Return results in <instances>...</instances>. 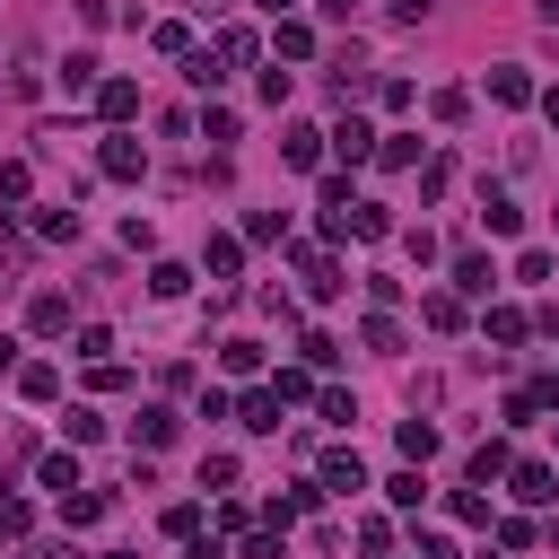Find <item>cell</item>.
I'll use <instances>...</instances> for the list:
<instances>
[{"label":"cell","instance_id":"cell-1","mask_svg":"<svg viewBox=\"0 0 559 559\" xmlns=\"http://www.w3.org/2000/svg\"><path fill=\"white\" fill-rule=\"evenodd\" d=\"M96 175H114V183H140V175H148V148H140V140H122V131H114V140H105V148H96Z\"/></svg>","mask_w":559,"mask_h":559},{"label":"cell","instance_id":"cell-2","mask_svg":"<svg viewBox=\"0 0 559 559\" xmlns=\"http://www.w3.org/2000/svg\"><path fill=\"white\" fill-rule=\"evenodd\" d=\"M314 489H323V498H358V489H367V463H358L349 445H332V454H323V480H314Z\"/></svg>","mask_w":559,"mask_h":559},{"label":"cell","instance_id":"cell-3","mask_svg":"<svg viewBox=\"0 0 559 559\" xmlns=\"http://www.w3.org/2000/svg\"><path fill=\"white\" fill-rule=\"evenodd\" d=\"M480 227H489V236H515V227H524V210H515L507 183H480Z\"/></svg>","mask_w":559,"mask_h":559},{"label":"cell","instance_id":"cell-4","mask_svg":"<svg viewBox=\"0 0 559 559\" xmlns=\"http://www.w3.org/2000/svg\"><path fill=\"white\" fill-rule=\"evenodd\" d=\"M175 437H183V419H175L166 402H148V411L131 419V445H148V454H157V445H175Z\"/></svg>","mask_w":559,"mask_h":559},{"label":"cell","instance_id":"cell-5","mask_svg":"<svg viewBox=\"0 0 559 559\" xmlns=\"http://www.w3.org/2000/svg\"><path fill=\"white\" fill-rule=\"evenodd\" d=\"M236 419H245L253 437H280V393H271V384H253V393L236 402Z\"/></svg>","mask_w":559,"mask_h":559},{"label":"cell","instance_id":"cell-6","mask_svg":"<svg viewBox=\"0 0 559 559\" xmlns=\"http://www.w3.org/2000/svg\"><path fill=\"white\" fill-rule=\"evenodd\" d=\"M489 96H498V105H507V114H524V105H533V96H542V87H533V79H524V70H515V61H507V70H489Z\"/></svg>","mask_w":559,"mask_h":559},{"label":"cell","instance_id":"cell-7","mask_svg":"<svg viewBox=\"0 0 559 559\" xmlns=\"http://www.w3.org/2000/svg\"><path fill=\"white\" fill-rule=\"evenodd\" d=\"M96 114H105V122H131V114H140V87H131V79H96Z\"/></svg>","mask_w":559,"mask_h":559},{"label":"cell","instance_id":"cell-8","mask_svg":"<svg viewBox=\"0 0 559 559\" xmlns=\"http://www.w3.org/2000/svg\"><path fill=\"white\" fill-rule=\"evenodd\" d=\"M52 507H61V524H96V515H105V507H114V498H105V489H87V480H79V489H61V498H52Z\"/></svg>","mask_w":559,"mask_h":559},{"label":"cell","instance_id":"cell-9","mask_svg":"<svg viewBox=\"0 0 559 559\" xmlns=\"http://www.w3.org/2000/svg\"><path fill=\"white\" fill-rule=\"evenodd\" d=\"M253 52H262V44H253V26H227V35L210 44V61H218V70H245Z\"/></svg>","mask_w":559,"mask_h":559},{"label":"cell","instance_id":"cell-10","mask_svg":"<svg viewBox=\"0 0 559 559\" xmlns=\"http://www.w3.org/2000/svg\"><path fill=\"white\" fill-rule=\"evenodd\" d=\"M280 157H288V166H314V157H323V131H314V122H288V131H280Z\"/></svg>","mask_w":559,"mask_h":559},{"label":"cell","instance_id":"cell-11","mask_svg":"<svg viewBox=\"0 0 559 559\" xmlns=\"http://www.w3.org/2000/svg\"><path fill=\"white\" fill-rule=\"evenodd\" d=\"M201 262H210V280H236V271H245V236H210Z\"/></svg>","mask_w":559,"mask_h":559},{"label":"cell","instance_id":"cell-12","mask_svg":"<svg viewBox=\"0 0 559 559\" xmlns=\"http://www.w3.org/2000/svg\"><path fill=\"white\" fill-rule=\"evenodd\" d=\"M26 323H35L44 341H52V332H70V297H61V288H44V297L26 306Z\"/></svg>","mask_w":559,"mask_h":559},{"label":"cell","instance_id":"cell-13","mask_svg":"<svg viewBox=\"0 0 559 559\" xmlns=\"http://www.w3.org/2000/svg\"><path fill=\"white\" fill-rule=\"evenodd\" d=\"M17 393H26V402H52V393H61V367H52V358H26V367H17Z\"/></svg>","mask_w":559,"mask_h":559},{"label":"cell","instance_id":"cell-14","mask_svg":"<svg viewBox=\"0 0 559 559\" xmlns=\"http://www.w3.org/2000/svg\"><path fill=\"white\" fill-rule=\"evenodd\" d=\"M515 498H524V507L559 498V472H550V463H515Z\"/></svg>","mask_w":559,"mask_h":559},{"label":"cell","instance_id":"cell-15","mask_svg":"<svg viewBox=\"0 0 559 559\" xmlns=\"http://www.w3.org/2000/svg\"><path fill=\"white\" fill-rule=\"evenodd\" d=\"M323 140H332V148H341V157H349V166H358V157H376V131H367V122H358V114H349V122H341V131H323Z\"/></svg>","mask_w":559,"mask_h":559},{"label":"cell","instance_id":"cell-16","mask_svg":"<svg viewBox=\"0 0 559 559\" xmlns=\"http://www.w3.org/2000/svg\"><path fill=\"white\" fill-rule=\"evenodd\" d=\"M489 280H498L489 253H454V288H463V297H489Z\"/></svg>","mask_w":559,"mask_h":559},{"label":"cell","instance_id":"cell-17","mask_svg":"<svg viewBox=\"0 0 559 559\" xmlns=\"http://www.w3.org/2000/svg\"><path fill=\"white\" fill-rule=\"evenodd\" d=\"M35 236H44V245H79V210H70V201H61V210H44V218H35Z\"/></svg>","mask_w":559,"mask_h":559},{"label":"cell","instance_id":"cell-18","mask_svg":"<svg viewBox=\"0 0 559 559\" xmlns=\"http://www.w3.org/2000/svg\"><path fill=\"white\" fill-rule=\"evenodd\" d=\"M306 288H314V297H341L349 280H341V262H332V253H306Z\"/></svg>","mask_w":559,"mask_h":559},{"label":"cell","instance_id":"cell-19","mask_svg":"<svg viewBox=\"0 0 559 559\" xmlns=\"http://www.w3.org/2000/svg\"><path fill=\"white\" fill-rule=\"evenodd\" d=\"M218 367L227 376H262V341H218Z\"/></svg>","mask_w":559,"mask_h":559},{"label":"cell","instance_id":"cell-20","mask_svg":"<svg viewBox=\"0 0 559 559\" xmlns=\"http://www.w3.org/2000/svg\"><path fill=\"white\" fill-rule=\"evenodd\" d=\"M393 445H402L411 463H428V454H437V428H428V419H402V428H393Z\"/></svg>","mask_w":559,"mask_h":559},{"label":"cell","instance_id":"cell-21","mask_svg":"<svg viewBox=\"0 0 559 559\" xmlns=\"http://www.w3.org/2000/svg\"><path fill=\"white\" fill-rule=\"evenodd\" d=\"M35 480H44L52 498H61V489H79V454H44V463H35Z\"/></svg>","mask_w":559,"mask_h":559},{"label":"cell","instance_id":"cell-22","mask_svg":"<svg viewBox=\"0 0 559 559\" xmlns=\"http://www.w3.org/2000/svg\"><path fill=\"white\" fill-rule=\"evenodd\" d=\"M183 79H192V87H201V96H218V87H227V70H218V61H210V52H183Z\"/></svg>","mask_w":559,"mask_h":559},{"label":"cell","instance_id":"cell-23","mask_svg":"<svg viewBox=\"0 0 559 559\" xmlns=\"http://www.w3.org/2000/svg\"><path fill=\"white\" fill-rule=\"evenodd\" d=\"M183 288H192L183 262H148V297H183Z\"/></svg>","mask_w":559,"mask_h":559},{"label":"cell","instance_id":"cell-24","mask_svg":"<svg viewBox=\"0 0 559 559\" xmlns=\"http://www.w3.org/2000/svg\"><path fill=\"white\" fill-rule=\"evenodd\" d=\"M419 314H428V332H463V297H419Z\"/></svg>","mask_w":559,"mask_h":559},{"label":"cell","instance_id":"cell-25","mask_svg":"<svg viewBox=\"0 0 559 559\" xmlns=\"http://www.w3.org/2000/svg\"><path fill=\"white\" fill-rule=\"evenodd\" d=\"M280 52L306 61V52H314V26H306V17H280Z\"/></svg>","mask_w":559,"mask_h":559},{"label":"cell","instance_id":"cell-26","mask_svg":"<svg viewBox=\"0 0 559 559\" xmlns=\"http://www.w3.org/2000/svg\"><path fill=\"white\" fill-rule=\"evenodd\" d=\"M61 87L87 96V87H96V52H70V61H61Z\"/></svg>","mask_w":559,"mask_h":559},{"label":"cell","instance_id":"cell-27","mask_svg":"<svg viewBox=\"0 0 559 559\" xmlns=\"http://www.w3.org/2000/svg\"><path fill=\"white\" fill-rule=\"evenodd\" d=\"M489 341L515 349V341H524V314H515V306H489Z\"/></svg>","mask_w":559,"mask_h":559},{"label":"cell","instance_id":"cell-28","mask_svg":"<svg viewBox=\"0 0 559 559\" xmlns=\"http://www.w3.org/2000/svg\"><path fill=\"white\" fill-rule=\"evenodd\" d=\"M445 515H454V524H489V498H480V489H454Z\"/></svg>","mask_w":559,"mask_h":559},{"label":"cell","instance_id":"cell-29","mask_svg":"<svg viewBox=\"0 0 559 559\" xmlns=\"http://www.w3.org/2000/svg\"><path fill=\"white\" fill-rule=\"evenodd\" d=\"M26 192H35V166L9 157V166H0V201H26Z\"/></svg>","mask_w":559,"mask_h":559},{"label":"cell","instance_id":"cell-30","mask_svg":"<svg viewBox=\"0 0 559 559\" xmlns=\"http://www.w3.org/2000/svg\"><path fill=\"white\" fill-rule=\"evenodd\" d=\"M428 114H437V122H463V114H472V96H463V87H437V96H428Z\"/></svg>","mask_w":559,"mask_h":559},{"label":"cell","instance_id":"cell-31","mask_svg":"<svg viewBox=\"0 0 559 559\" xmlns=\"http://www.w3.org/2000/svg\"><path fill=\"white\" fill-rule=\"evenodd\" d=\"M201 140H210V148H227V140H236V114H227V105H210V114H201Z\"/></svg>","mask_w":559,"mask_h":559},{"label":"cell","instance_id":"cell-32","mask_svg":"<svg viewBox=\"0 0 559 559\" xmlns=\"http://www.w3.org/2000/svg\"><path fill=\"white\" fill-rule=\"evenodd\" d=\"M419 148H428V140H411V131H393V140H384L376 157H384V166H419Z\"/></svg>","mask_w":559,"mask_h":559},{"label":"cell","instance_id":"cell-33","mask_svg":"<svg viewBox=\"0 0 559 559\" xmlns=\"http://www.w3.org/2000/svg\"><path fill=\"white\" fill-rule=\"evenodd\" d=\"M358 341H367V349H402V323H393V314H367V332H358Z\"/></svg>","mask_w":559,"mask_h":559},{"label":"cell","instance_id":"cell-34","mask_svg":"<svg viewBox=\"0 0 559 559\" xmlns=\"http://www.w3.org/2000/svg\"><path fill=\"white\" fill-rule=\"evenodd\" d=\"M271 393H280V402H306V393H314V376H306V367H280V376H271Z\"/></svg>","mask_w":559,"mask_h":559},{"label":"cell","instance_id":"cell-35","mask_svg":"<svg viewBox=\"0 0 559 559\" xmlns=\"http://www.w3.org/2000/svg\"><path fill=\"white\" fill-rule=\"evenodd\" d=\"M498 472H507V445H498V437H489V445H472V480H498Z\"/></svg>","mask_w":559,"mask_h":559},{"label":"cell","instance_id":"cell-36","mask_svg":"<svg viewBox=\"0 0 559 559\" xmlns=\"http://www.w3.org/2000/svg\"><path fill=\"white\" fill-rule=\"evenodd\" d=\"M201 489H236V454H201Z\"/></svg>","mask_w":559,"mask_h":559},{"label":"cell","instance_id":"cell-37","mask_svg":"<svg viewBox=\"0 0 559 559\" xmlns=\"http://www.w3.org/2000/svg\"><path fill=\"white\" fill-rule=\"evenodd\" d=\"M445 183H454V166H445V157H428V166H419V201H437Z\"/></svg>","mask_w":559,"mask_h":559},{"label":"cell","instance_id":"cell-38","mask_svg":"<svg viewBox=\"0 0 559 559\" xmlns=\"http://www.w3.org/2000/svg\"><path fill=\"white\" fill-rule=\"evenodd\" d=\"M245 245H280V210H253L245 218Z\"/></svg>","mask_w":559,"mask_h":559},{"label":"cell","instance_id":"cell-39","mask_svg":"<svg viewBox=\"0 0 559 559\" xmlns=\"http://www.w3.org/2000/svg\"><path fill=\"white\" fill-rule=\"evenodd\" d=\"M105 349H114V332H105V323H79V358H87V367H96V358H105Z\"/></svg>","mask_w":559,"mask_h":559},{"label":"cell","instance_id":"cell-40","mask_svg":"<svg viewBox=\"0 0 559 559\" xmlns=\"http://www.w3.org/2000/svg\"><path fill=\"white\" fill-rule=\"evenodd\" d=\"M61 428H70V445H96V437H105V419H96V411H70Z\"/></svg>","mask_w":559,"mask_h":559},{"label":"cell","instance_id":"cell-41","mask_svg":"<svg viewBox=\"0 0 559 559\" xmlns=\"http://www.w3.org/2000/svg\"><path fill=\"white\" fill-rule=\"evenodd\" d=\"M419 489H428L419 472H393V480H384V498H393V507H419Z\"/></svg>","mask_w":559,"mask_h":559},{"label":"cell","instance_id":"cell-42","mask_svg":"<svg viewBox=\"0 0 559 559\" xmlns=\"http://www.w3.org/2000/svg\"><path fill=\"white\" fill-rule=\"evenodd\" d=\"M166 533H175V542H192V533H201V507H192V498H183V507H166Z\"/></svg>","mask_w":559,"mask_h":559},{"label":"cell","instance_id":"cell-43","mask_svg":"<svg viewBox=\"0 0 559 559\" xmlns=\"http://www.w3.org/2000/svg\"><path fill=\"white\" fill-rule=\"evenodd\" d=\"M26 524H35V507L26 498H0V533H26Z\"/></svg>","mask_w":559,"mask_h":559},{"label":"cell","instance_id":"cell-44","mask_svg":"<svg viewBox=\"0 0 559 559\" xmlns=\"http://www.w3.org/2000/svg\"><path fill=\"white\" fill-rule=\"evenodd\" d=\"M428 9H437V0H384V17H393V26H419Z\"/></svg>","mask_w":559,"mask_h":559},{"label":"cell","instance_id":"cell-45","mask_svg":"<svg viewBox=\"0 0 559 559\" xmlns=\"http://www.w3.org/2000/svg\"><path fill=\"white\" fill-rule=\"evenodd\" d=\"M236 559H280V533H245V550Z\"/></svg>","mask_w":559,"mask_h":559},{"label":"cell","instance_id":"cell-46","mask_svg":"<svg viewBox=\"0 0 559 559\" xmlns=\"http://www.w3.org/2000/svg\"><path fill=\"white\" fill-rule=\"evenodd\" d=\"M419 559H463V550H454L445 533H419Z\"/></svg>","mask_w":559,"mask_h":559},{"label":"cell","instance_id":"cell-47","mask_svg":"<svg viewBox=\"0 0 559 559\" xmlns=\"http://www.w3.org/2000/svg\"><path fill=\"white\" fill-rule=\"evenodd\" d=\"M533 105H542V122H550V131H559V87H542V96H533Z\"/></svg>","mask_w":559,"mask_h":559},{"label":"cell","instance_id":"cell-48","mask_svg":"<svg viewBox=\"0 0 559 559\" xmlns=\"http://www.w3.org/2000/svg\"><path fill=\"white\" fill-rule=\"evenodd\" d=\"M9 367H17V341H9V332H0V376H9Z\"/></svg>","mask_w":559,"mask_h":559},{"label":"cell","instance_id":"cell-49","mask_svg":"<svg viewBox=\"0 0 559 559\" xmlns=\"http://www.w3.org/2000/svg\"><path fill=\"white\" fill-rule=\"evenodd\" d=\"M323 17H358V0H323Z\"/></svg>","mask_w":559,"mask_h":559},{"label":"cell","instance_id":"cell-50","mask_svg":"<svg viewBox=\"0 0 559 559\" xmlns=\"http://www.w3.org/2000/svg\"><path fill=\"white\" fill-rule=\"evenodd\" d=\"M533 9H542V26H559V0H533Z\"/></svg>","mask_w":559,"mask_h":559},{"label":"cell","instance_id":"cell-51","mask_svg":"<svg viewBox=\"0 0 559 559\" xmlns=\"http://www.w3.org/2000/svg\"><path fill=\"white\" fill-rule=\"evenodd\" d=\"M192 9H201V17H218V9H227V0H192Z\"/></svg>","mask_w":559,"mask_h":559},{"label":"cell","instance_id":"cell-52","mask_svg":"<svg viewBox=\"0 0 559 559\" xmlns=\"http://www.w3.org/2000/svg\"><path fill=\"white\" fill-rule=\"evenodd\" d=\"M262 9H271V17H288V9H297V0H262Z\"/></svg>","mask_w":559,"mask_h":559},{"label":"cell","instance_id":"cell-53","mask_svg":"<svg viewBox=\"0 0 559 559\" xmlns=\"http://www.w3.org/2000/svg\"><path fill=\"white\" fill-rule=\"evenodd\" d=\"M105 559H131V550H105Z\"/></svg>","mask_w":559,"mask_h":559},{"label":"cell","instance_id":"cell-54","mask_svg":"<svg viewBox=\"0 0 559 559\" xmlns=\"http://www.w3.org/2000/svg\"><path fill=\"white\" fill-rule=\"evenodd\" d=\"M550 332H559V314H550Z\"/></svg>","mask_w":559,"mask_h":559}]
</instances>
